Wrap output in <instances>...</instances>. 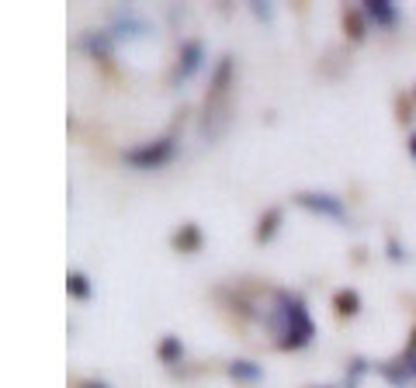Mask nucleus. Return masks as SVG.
<instances>
[{"instance_id":"12","label":"nucleus","mask_w":416,"mask_h":388,"mask_svg":"<svg viewBox=\"0 0 416 388\" xmlns=\"http://www.w3.org/2000/svg\"><path fill=\"white\" fill-rule=\"evenodd\" d=\"M160 357H163L167 364H170V360H177V357H180V340H177V336H167V340H163V347H160Z\"/></svg>"},{"instance_id":"4","label":"nucleus","mask_w":416,"mask_h":388,"mask_svg":"<svg viewBox=\"0 0 416 388\" xmlns=\"http://www.w3.org/2000/svg\"><path fill=\"white\" fill-rule=\"evenodd\" d=\"M299 205H302V208H312V212H319V215L343 219V205H340V198H333V194H299Z\"/></svg>"},{"instance_id":"9","label":"nucleus","mask_w":416,"mask_h":388,"mask_svg":"<svg viewBox=\"0 0 416 388\" xmlns=\"http://www.w3.org/2000/svg\"><path fill=\"white\" fill-rule=\"evenodd\" d=\"M278 222H281V212H278V208H271V212H267V219H261L257 239H271V236H274V229H278Z\"/></svg>"},{"instance_id":"8","label":"nucleus","mask_w":416,"mask_h":388,"mask_svg":"<svg viewBox=\"0 0 416 388\" xmlns=\"http://www.w3.org/2000/svg\"><path fill=\"white\" fill-rule=\"evenodd\" d=\"M111 42H115V39L101 32V35H87V39H84V49H91L94 56H108V53H111Z\"/></svg>"},{"instance_id":"11","label":"nucleus","mask_w":416,"mask_h":388,"mask_svg":"<svg viewBox=\"0 0 416 388\" xmlns=\"http://www.w3.org/2000/svg\"><path fill=\"white\" fill-rule=\"evenodd\" d=\"M357 305H361V298H357L354 291H340V295H337V308H340V315H354Z\"/></svg>"},{"instance_id":"7","label":"nucleus","mask_w":416,"mask_h":388,"mask_svg":"<svg viewBox=\"0 0 416 388\" xmlns=\"http://www.w3.org/2000/svg\"><path fill=\"white\" fill-rule=\"evenodd\" d=\"M229 374L236 378V381H261V367L254 364V360H236V364H229Z\"/></svg>"},{"instance_id":"17","label":"nucleus","mask_w":416,"mask_h":388,"mask_svg":"<svg viewBox=\"0 0 416 388\" xmlns=\"http://www.w3.org/2000/svg\"><path fill=\"white\" fill-rule=\"evenodd\" d=\"M84 388H108V385H94V381H91V385H84Z\"/></svg>"},{"instance_id":"10","label":"nucleus","mask_w":416,"mask_h":388,"mask_svg":"<svg viewBox=\"0 0 416 388\" xmlns=\"http://www.w3.org/2000/svg\"><path fill=\"white\" fill-rule=\"evenodd\" d=\"M66 288H70L77 298H87V295H91V284H87V277H84L80 270H73V274L66 277Z\"/></svg>"},{"instance_id":"15","label":"nucleus","mask_w":416,"mask_h":388,"mask_svg":"<svg viewBox=\"0 0 416 388\" xmlns=\"http://www.w3.org/2000/svg\"><path fill=\"white\" fill-rule=\"evenodd\" d=\"M388 257H392V260H399V257H402V253H399V243H388Z\"/></svg>"},{"instance_id":"6","label":"nucleus","mask_w":416,"mask_h":388,"mask_svg":"<svg viewBox=\"0 0 416 388\" xmlns=\"http://www.w3.org/2000/svg\"><path fill=\"white\" fill-rule=\"evenodd\" d=\"M364 15H368L375 25H385V28L399 21V11H395V4H388V0H368Z\"/></svg>"},{"instance_id":"14","label":"nucleus","mask_w":416,"mask_h":388,"mask_svg":"<svg viewBox=\"0 0 416 388\" xmlns=\"http://www.w3.org/2000/svg\"><path fill=\"white\" fill-rule=\"evenodd\" d=\"M402 364H406L409 378H416V353H406V357H402Z\"/></svg>"},{"instance_id":"1","label":"nucleus","mask_w":416,"mask_h":388,"mask_svg":"<svg viewBox=\"0 0 416 388\" xmlns=\"http://www.w3.org/2000/svg\"><path fill=\"white\" fill-rule=\"evenodd\" d=\"M267 326L274 329L281 347H305L316 336V326L305 312V302L299 295H288V291H281L274 298V308L267 312Z\"/></svg>"},{"instance_id":"13","label":"nucleus","mask_w":416,"mask_h":388,"mask_svg":"<svg viewBox=\"0 0 416 388\" xmlns=\"http://www.w3.org/2000/svg\"><path fill=\"white\" fill-rule=\"evenodd\" d=\"M173 243H177V250H194V246H198V229H194V225H187V232H184V236H177Z\"/></svg>"},{"instance_id":"5","label":"nucleus","mask_w":416,"mask_h":388,"mask_svg":"<svg viewBox=\"0 0 416 388\" xmlns=\"http://www.w3.org/2000/svg\"><path fill=\"white\" fill-rule=\"evenodd\" d=\"M201 56H205V49H201V42H187L184 49H180V63H177V80H187L198 66H201Z\"/></svg>"},{"instance_id":"16","label":"nucleus","mask_w":416,"mask_h":388,"mask_svg":"<svg viewBox=\"0 0 416 388\" xmlns=\"http://www.w3.org/2000/svg\"><path fill=\"white\" fill-rule=\"evenodd\" d=\"M409 153H413V156H416V136H413V139H409Z\"/></svg>"},{"instance_id":"2","label":"nucleus","mask_w":416,"mask_h":388,"mask_svg":"<svg viewBox=\"0 0 416 388\" xmlns=\"http://www.w3.org/2000/svg\"><path fill=\"white\" fill-rule=\"evenodd\" d=\"M170 156H173V139H156V142H149V146H139V149H129V153H125V160H129L132 167H142V170H153V167L167 163Z\"/></svg>"},{"instance_id":"3","label":"nucleus","mask_w":416,"mask_h":388,"mask_svg":"<svg viewBox=\"0 0 416 388\" xmlns=\"http://www.w3.org/2000/svg\"><path fill=\"white\" fill-rule=\"evenodd\" d=\"M142 35H149V21L142 18V15H135L132 8H125V11H118V18H115V25H111V39H142Z\"/></svg>"}]
</instances>
